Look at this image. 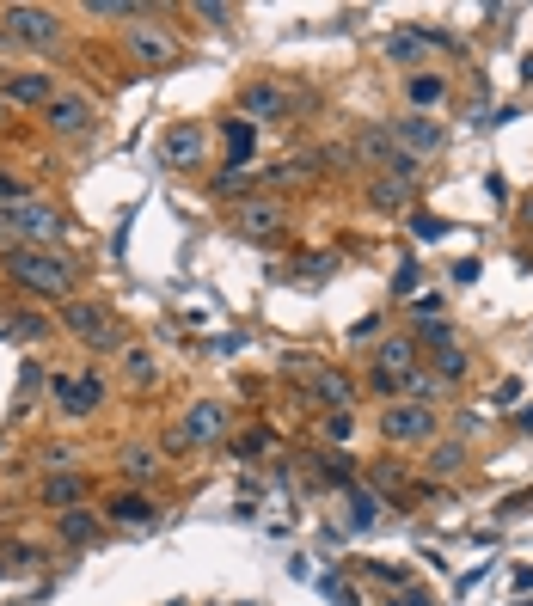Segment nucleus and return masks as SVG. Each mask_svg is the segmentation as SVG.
<instances>
[{
    "mask_svg": "<svg viewBox=\"0 0 533 606\" xmlns=\"http://www.w3.org/2000/svg\"><path fill=\"white\" fill-rule=\"evenodd\" d=\"M0 270L31 300H68V288H74V264L56 258L50 245H0Z\"/></svg>",
    "mask_w": 533,
    "mask_h": 606,
    "instance_id": "nucleus-1",
    "label": "nucleus"
},
{
    "mask_svg": "<svg viewBox=\"0 0 533 606\" xmlns=\"http://www.w3.org/2000/svg\"><path fill=\"white\" fill-rule=\"evenodd\" d=\"M0 37L25 49H56L62 43V13L50 7H0Z\"/></svg>",
    "mask_w": 533,
    "mask_h": 606,
    "instance_id": "nucleus-2",
    "label": "nucleus"
},
{
    "mask_svg": "<svg viewBox=\"0 0 533 606\" xmlns=\"http://www.w3.org/2000/svg\"><path fill=\"white\" fill-rule=\"evenodd\" d=\"M50 398L62 404V417H92L105 404V380L99 368H74V374H50Z\"/></svg>",
    "mask_w": 533,
    "mask_h": 606,
    "instance_id": "nucleus-3",
    "label": "nucleus"
},
{
    "mask_svg": "<svg viewBox=\"0 0 533 606\" xmlns=\"http://www.w3.org/2000/svg\"><path fill=\"white\" fill-rule=\"evenodd\" d=\"M239 117L246 123H282V117H295V92H288L282 80H246L239 86Z\"/></svg>",
    "mask_w": 533,
    "mask_h": 606,
    "instance_id": "nucleus-4",
    "label": "nucleus"
},
{
    "mask_svg": "<svg viewBox=\"0 0 533 606\" xmlns=\"http://www.w3.org/2000/svg\"><path fill=\"white\" fill-rule=\"evenodd\" d=\"M62 331L74 343H86V349H117L123 343V331L111 325V313L92 307V300H68V307H62Z\"/></svg>",
    "mask_w": 533,
    "mask_h": 606,
    "instance_id": "nucleus-5",
    "label": "nucleus"
},
{
    "mask_svg": "<svg viewBox=\"0 0 533 606\" xmlns=\"http://www.w3.org/2000/svg\"><path fill=\"white\" fill-rule=\"evenodd\" d=\"M209 160V129L203 123H166L160 135V166L166 172H197Z\"/></svg>",
    "mask_w": 533,
    "mask_h": 606,
    "instance_id": "nucleus-6",
    "label": "nucleus"
},
{
    "mask_svg": "<svg viewBox=\"0 0 533 606\" xmlns=\"http://www.w3.org/2000/svg\"><path fill=\"white\" fill-rule=\"evenodd\" d=\"M43 123H50V135H62V141H80L92 123H99V111H92L86 92H62L56 86V98L43 105Z\"/></svg>",
    "mask_w": 533,
    "mask_h": 606,
    "instance_id": "nucleus-7",
    "label": "nucleus"
},
{
    "mask_svg": "<svg viewBox=\"0 0 533 606\" xmlns=\"http://www.w3.org/2000/svg\"><path fill=\"white\" fill-rule=\"evenodd\" d=\"M380 435L386 441H435V411L417 398H393L386 417H380Z\"/></svg>",
    "mask_w": 533,
    "mask_h": 606,
    "instance_id": "nucleus-8",
    "label": "nucleus"
},
{
    "mask_svg": "<svg viewBox=\"0 0 533 606\" xmlns=\"http://www.w3.org/2000/svg\"><path fill=\"white\" fill-rule=\"evenodd\" d=\"M386 135H393L411 160H423V154H442V141H448V129H442V117H417V111H405L399 123H380Z\"/></svg>",
    "mask_w": 533,
    "mask_h": 606,
    "instance_id": "nucleus-9",
    "label": "nucleus"
},
{
    "mask_svg": "<svg viewBox=\"0 0 533 606\" xmlns=\"http://www.w3.org/2000/svg\"><path fill=\"white\" fill-rule=\"evenodd\" d=\"M129 56L148 62V68H172L178 62V37L166 25H148V13H141V25H129Z\"/></svg>",
    "mask_w": 533,
    "mask_h": 606,
    "instance_id": "nucleus-10",
    "label": "nucleus"
},
{
    "mask_svg": "<svg viewBox=\"0 0 533 606\" xmlns=\"http://www.w3.org/2000/svg\"><path fill=\"white\" fill-rule=\"evenodd\" d=\"M0 98H7V105L43 111V105L56 98V74H43V68H13V74H0Z\"/></svg>",
    "mask_w": 533,
    "mask_h": 606,
    "instance_id": "nucleus-11",
    "label": "nucleus"
},
{
    "mask_svg": "<svg viewBox=\"0 0 533 606\" xmlns=\"http://www.w3.org/2000/svg\"><path fill=\"white\" fill-rule=\"evenodd\" d=\"M282 221H288V209H282L276 196H246V202H239V209H233V227H239V233H252V239L276 233Z\"/></svg>",
    "mask_w": 533,
    "mask_h": 606,
    "instance_id": "nucleus-12",
    "label": "nucleus"
},
{
    "mask_svg": "<svg viewBox=\"0 0 533 606\" xmlns=\"http://www.w3.org/2000/svg\"><path fill=\"white\" fill-rule=\"evenodd\" d=\"M178 435H184L190 447H209V441H221V435H227V411H221L215 398L190 404V411H184V423H178Z\"/></svg>",
    "mask_w": 533,
    "mask_h": 606,
    "instance_id": "nucleus-13",
    "label": "nucleus"
},
{
    "mask_svg": "<svg viewBox=\"0 0 533 606\" xmlns=\"http://www.w3.org/2000/svg\"><path fill=\"white\" fill-rule=\"evenodd\" d=\"M374 374L405 386V380L417 374V337H386V343L374 349Z\"/></svg>",
    "mask_w": 533,
    "mask_h": 606,
    "instance_id": "nucleus-14",
    "label": "nucleus"
},
{
    "mask_svg": "<svg viewBox=\"0 0 533 606\" xmlns=\"http://www.w3.org/2000/svg\"><path fill=\"white\" fill-rule=\"evenodd\" d=\"M105 515H111L117 527H154V521H160V502L141 496V490H123V496L105 502Z\"/></svg>",
    "mask_w": 533,
    "mask_h": 606,
    "instance_id": "nucleus-15",
    "label": "nucleus"
},
{
    "mask_svg": "<svg viewBox=\"0 0 533 606\" xmlns=\"http://www.w3.org/2000/svg\"><path fill=\"white\" fill-rule=\"evenodd\" d=\"M301 368H307V386L331 404V411H350V398H356L350 374H337V368H313V362H301Z\"/></svg>",
    "mask_w": 533,
    "mask_h": 606,
    "instance_id": "nucleus-16",
    "label": "nucleus"
},
{
    "mask_svg": "<svg viewBox=\"0 0 533 606\" xmlns=\"http://www.w3.org/2000/svg\"><path fill=\"white\" fill-rule=\"evenodd\" d=\"M99 515H92V509H68V515H56V539L62 545H74V551H86V545H99Z\"/></svg>",
    "mask_w": 533,
    "mask_h": 606,
    "instance_id": "nucleus-17",
    "label": "nucleus"
},
{
    "mask_svg": "<svg viewBox=\"0 0 533 606\" xmlns=\"http://www.w3.org/2000/svg\"><path fill=\"white\" fill-rule=\"evenodd\" d=\"M405 98H411L417 117H429V111L448 105V80H442V74H411V80H405Z\"/></svg>",
    "mask_w": 533,
    "mask_h": 606,
    "instance_id": "nucleus-18",
    "label": "nucleus"
},
{
    "mask_svg": "<svg viewBox=\"0 0 533 606\" xmlns=\"http://www.w3.org/2000/svg\"><path fill=\"white\" fill-rule=\"evenodd\" d=\"M429 374L442 380V386H460V380L472 374V362H466V349H460V343H442V349H429Z\"/></svg>",
    "mask_w": 533,
    "mask_h": 606,
    "instance_id": "nucleus-19",
    "label": "nucleus"
},
{
    "mask_svg": "<svg viewBox=\"0 0 533 606\" xmlns=\"http://www.w3.org/2000/svg\"><path fill=\"white\" fill-rule=\"evenodd\" d=\"M80 496H86V478L80 472H56L50 484H43V502H50L56 515H68V509H80Z\"/></svg>",
    "mask_w": 533,
    "mask_h": 606,
    "instance_id": "nucleus-20",
    "label": "nucleus"
},
{
    "mask_svg": "<svg viewBox=\"0 0 533 606\" xmlns=\"http://www.w3.org/2000/svg\"><path fill=\"white\" fill-rule=\"evenodd\" d=\"M411 190H417V184H399V178H374V184H368V202H374L380 215H393V209H411Z\"/></svg>",
    "mask_w": 533,
    "mask_h": 606,
    "instance_id": "nucleus-21",
    "label": "nucleus"
},
{
    "mask_svg": "<svg viewBox=\"0 0 533 606\" xmlns=\"http://www.w3.org/2000/svg\"><path fill=\"white\" fill-rule=\"evenodd\" d=\"M252 147H258V123L233 117V123H227V154H233V166H246V160H252Z\"/></svg>",
    "mask_w": 533,
    "mask_h": 606,
    "instance_id": "nucleus-22",
    "label": "nucleus"
},
{
    "mask_svg": "<svg viewBox=\"0 0 533 606\" xmlns=\"http://www.w3.org/2000/svg\"><path fill=\"white\" fill-rule=\"evenodd\" d=\"M344 496H350V527H356V533H368V527L380 521V496H368L362 484H350Z\"/></svg>",
    "mask_w": 533,
    "mask_h": 606,
    "instance_id": "nucleus-23",
    "label": "nucleus"
},
{
    "mask_svg": "<svg viewBox=\"0 0 533 606\" xmlns=\"http://www.w3.org/2000/svg\"><path fill=\"white\" fill-rule=\"evenodd\" d=\"M154 472H160L154 447H123V478H129V484H148Z\"/></svg>",
    "mask_w": 533,
    "mask_h": 606,
    "instance_id": "nucleus-24",
    "label": "nucleus"
},
{
    "mask_svg": "<svg viewBox=\"0 0 533 606\" xmlns=\"http://www.w3.org/2000/svg\"><path fill=\"white\" fill-rule=\"evenodd\" d=\"M123 380L129 386H154V356L148 349H123Z\"/></svg>",
    "mask_w": 533,
    "mask_h": 606,
    "instance_id": "nucleus-25",
    "label": "nucleus"
},
{
    "mask_svg": "<svg viewBox=\"0 0 533 606\" xmlns=\"http://www.w3.org/2000/svg\"><path fill=\"white\" fill-rule=\"evenodd\" d=\"M460 460H466V447H460V441L429 447V472H435V478H442V472H460Z\"/></svg>",
    "mask_w": 533,
    "mask_h": 606,
    "instance_id": "nucleus-26",
    "label": "nucleus"
},
{
    "mask_svg": "<svg viewBox=\"0 0 533 606\" xmlns=\"http://www.w3.org/2000/svg\"><path fill=\"white\" fill-rule=\"evenodd\" d=\"M239 190H246V196H252V190H258V178H252L246 166H227V172L215 178V196H239Z\"/></svg>",
    "mask_w": 533,
    "mask_h": 606,
    "instance_id": "nucleus-27",
    "label": "nucleus"
},
{
    "mask_svg": "<svg viewBox=\"0 0 533 606\" xmlns=\"http://www.w3.org/2000/svg\"><path fill=\"white\" fill-rule=\"evenodd\" d=\"M417 337H423L429 349H442V343H454V325L435 319V313H423V319H417Z\"/></svg>",
    "mask_w": 533,
    "mask_h": 606,
    "instance_id": "nucleus-28",
    "label": "nucleus"
},
{
    "mask_svg": "<svg viewBox=\"0 0 533 606\" xmlns=\"http://www.w3.org/2000/svg\"><path fill=\"white\" fill-rule=\"evenodd\" d=\"M362 570H368L374 582H386V588H405V582H411V570H405V564H386V558H368Z\"/></svg>",
    "mask_w": 533,
    "mask_h": 606,
    "instance_id": "nucleus-29",
    "label": "nucleus"
},
{
    "mask_svg": "<svg viewBox=\"0 0 533 606\" xmlns=\"http://www.w3.org/2000/svg\"><path fill=\"white\" fill-rule=\"evenodd\" d=\"M417 49H423V37H417V25H411V31H393V37H386V56H393V62H411V56H417Z\"/></svg>",
    "mask_w": 533,
    "mask_h": 606,
    "instance_id": "nucleus-30",
    "label": "nucleus"
},
{
    "mask_svg": "<svg viewBox=\"0 0 533 606\" xmlns=\"http://www.w3.org/2000/svg\"><path fill=\"white\" fill-rule=\"evenodd\" d=\"M350 435H356V417H350V411H331V417H325V441H344V447H350Z\"/></svg>",
    "mask_w": 533,
    "mask_h": 606,
    "instance_id": "nucleus-31",
    "label": "nucleus"
},
{
    "mask_svg": "<svg viewBox=\"0 0 533 606\" xmlns=\"http://www.w3.org/2000/svg\"><path fill=\"white\" fill-rule=\"evenodd\" d=\"M19 202H31V190H25L13 172H0V209H19Z\"/></svg>",
    "mask_w": 533,
    "mask_h": 606,
    "instance_id": "nucleus-32",
    "label": "nucleus"
},
{
    "mask_svg": "<svg viewBox=\"0 0 533 606\" xmlns=\"http://www.w3.org/2000/svg\"><path fill=\"white\" fill-rule=\"evenodd\" d=\"M319 588H325V600H331V606H362V600H356V588H350V582H337V576H325Z\"/></svg>",
    "mask_w": 533,
    "mask_h": 606,
    "instance_id": "nucleus-33",
    "label": "nucleus"
},
{
    "mask_svg": "<svg viewBox=\"0 0 533 606\" xmlns=\"http://www.w3.org/2000/svg\"><path fill=\"white\" fill-rule=\"evenodd\" d=\"M411 233H417V239H442V233H448V221H435V215L411 209Z\"/></svg>",
    "mask_w": 533,
    "mask_h": 606,
    "instance_id": "nucleus-34",
    "label": "nucleus"
},
{
    "mask_svg": "<svg viewBox=\"0 0 533 606\" xmlns=\"http://www.w3.org/2000/svg\"><path fill=\"white\" fill-rule=\"evenodd\" d=\"M386 606H435V600H429V588H417V582H405V588H399L393 600H386Z\"/></svg>",
    "mask_w": 533,
    "mask_h": 606,
    "instance_id": "nucleus-35",
    "label": "nucleus"
},
{
    "mask_svg": "<svg viewBox=\"0 0 533 606\" xmlns=\"http://www.w3.org/2000/svg\"><path fill=\"white\" fill-rule=\"evenodd\" d=\"M13 331H19V337H37V331H43V313H19V325H13Z\"/></svg>",
    "mask_w": 533,
    "mask_h": 606,
    "instance_id": "nucleus-36",
    "label": "nucleus"
},
{
    "mask_svg": "<svg viewBox=\"0 0 533 606\" xmlns=\"http://www.w3.org/2000/svg\"><path fill=\"white\" fill-rule=\"evenodd\" d=\"M197 19H209V25H227L233 13H227V7H209V0H203V7H197Z\"/></svg>",
    "mask_w": 533,
    "mask_h": 606,
    "instance_id": "nucleus-37",
    "label": "nucleus"
},
{
    "mask_svg": "<svg viewBox=\"0 0 533 606\" xmlns=\"http://www.w3.org/2000/svg\"><path fill=\"white\" fill-rule=\"evenodd\" d=\"M393 288H399V294H411V288H417V264H405V270L393 276Z\"/></svg>",
    "mask_w": 533,
    "mask_h": 606,
    "instance_id": "nucleus-38",
    "label": "nucleus"
},
{
    "mask_svg": "<svg viewBox=\"0 0 533 606\" xmlns=\"http://www.w3.org/2000/svg\"><path fill=\"white\" fill-rule=\"evenodd\" d=\"M515 429H533V404H521V417H515Z\"/></svg>",
    "mask_w": 533,
    "mask_h": 606,
    "instance_id": "nucleus-39",
    "label": "nucleus"
},
{
    "mask_svg": "<svg viewBox=\"0 0 533 606\" xmlns=\"http://www.w3.org/2000/svg\"><path fill=\"white\" fill-rule=\"evenodd\" d=\"M521 221H527V227H533V196H527V202H521Z\"/></svg>",
    "mask_w": 533,
    "mask_h": 606,
    "instance_id": "nucleus-40",
    "label": "nucleus"
},
{
    "mask_svg": "<svg viewBox=\"0 0 533 606\" xmlns=\"http://www.w3.org/2000/svg\"><path fill=\"white\" fill-rule=\"evenodd\" d=\"M7 111H13V105H7V98H0V123H7Z\"/></svg>",
    "mask_w": 533,
    "mask_h": 606,
    "instance_id": "nucleus-41",
    "label": "nucleus"
}]
</instances>
